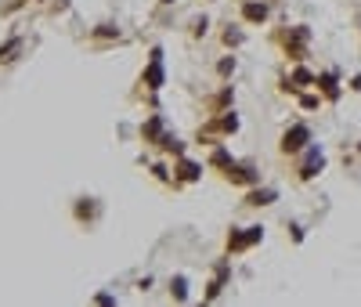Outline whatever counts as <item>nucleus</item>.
Returning <instances> with one entry per match:
<instances>
[{"instance_id":"obj_7","label":"nucleus","mask_w":361,"mask_h":307,"mask_svg":"<svg viewBox=\"0 0 361 307\" xmlns=\"http://www.w3.org/2000/svg\"><path fill=\"white\" fill-rule=\"evenodd\" d=\"M141 137H145L148 145H159V137H163V119H159V116H152V119H148L145 127H141Z\"/></svg>"},{"instance_id":"obj_9","label":"nucleus","mask_w":361,"mask_h":307,"mask_svg":"<svg viewBox=\"0 0 361 307\" xmlns=\"http://www.w3.org/2000/svg\"><path fill=\"white\" fill-rule=\"evenodd\" d=\"M177 170H180V181H199L202 166H199V163H191V159H180V163H177Z\"/></svg>"},{"instance_id":"obj_1","label":"nucleus","mask_w":361,"mask_h":307,"mask_svg":"<svg viewBox=\"0 0 361 307\" xmlns=\"http://www.w3.org/2000/svg\"><path fill=\"white\" fill-rule=\"evenodd\" d=\"M264 239V228L257 224V228H242V232H231L228 235V250L231 253H242V250H249L253 242H260Z\"/></svg>"},{"instance_id":"obj_17","label":"nucleus","mask_w":361,"mask_h":307,"mask_svg":"<svg viewBox=\"0 0 361 307\" xmlns=\"http://www.w3.org/2000/svg\"><path fill=\"white\" fill-rule=\"evenodd\" d=\"M163 4H174V0H163Z\"/></svg>"},{"instance_id":"obj_13","label":"nucleus","mask_w":361,"mask_h":307,"mask_svg":"<svg viewBox=\"0 0 361 307\" xmlns=\"http://www.w3.org/2000/svg\"><path fill=\"white\" fill-rule=\"evenodd\" d=\"M170 297H174V300H184V297H188V282H184V279H174V282H170Z\"/></svg>"},{"instance_id":"obj_8","label":"nucleus","mask_w":361,"mask_h":307,"mask_svg":"<svg viewBox=\"0 0 361 307\" xmlns=\"http://www.w3.org/2000/svg\"><path fill=\"white\" fill-rule=\"evenodd\" d=\"M242 14H246V22H264V18H267V4L249 0V4H242Z\"/></svg>"},{"instance_id":"obj_12","label":"nucleus","mask_w":361,"mask_h":307,"mask_svg":"<svg viewBox=\"0 0 361 307\" xmlns=\"http://www.w3.org/2000/svg\"><path fill=\"white\" fill-rule=\"evenodd\" d=\"M18 47H22V40H7L4 47H0V61H4V65H7V61H14V54H18Z\"/></svg>"},{"instance_id":"obj_15","label":"nucleus","mask_w":361,"mask_h":307,"mask_svg":"<svg viewBox=\"0 0 361 307\" xmlns=\"http://www.w3.org/2000/svg\"><path fill=\"white\" fill-rule=\"evenodd\" d=\"M300 105H304V109H318V98H314V94H307V98L300 101Z\"/></svg>"},{"instance_id":"obj_2","label":"nucleus","mask_w":361,"mask_h":307,"mask_svg":"<svg viewBox=\"0 0 361 307\" xmlns=\"http://www.w3.org/2000/svg\"><path fill=\"white\" fill-rule=\"evenodd\" d=\"M307 141H311V130L304 127V123H296V127H289L282 134V152H285V156H289V152H300Z\"/></svg>"},{"instance_id":"obj_4","label":"nucleus","mask_w":361,"mask_h":307,"mask_svg":"<svg viewBox=\"0 0 361 307\" xmlns=\"http://www.w3.org/2000/svg\"><path fill=\"white\" fill-rule=\"evenodd\" d=\"M282 43H285V51H289L293 58H300V54H304V43H307V29H304V25L289 29V33L282 36Z\"/></svg>"},{"instance_id":"obj_14","label":"nucleus","mask_w":361,"mask_h":307,"mask_svg":"<svg viewBox=\"0 0 361 307\" xmlns=\"http://www.w3.org/2000/svg\"><path fill=\"white\" fill-rule=\"evenodd\" d=\"M293 83H314V76H311L307 69H296V72H293Z\"/></svg>"},{"instance_id":"obj_11","label":"nucleus","mask_w":361,"mask_h":307,"mask_svg":"<svg viewBox=\"0 0 361 307\" xmlns=\"http://www.w3.org/2000/svg\"><path fill=\"white\" fill-rule=\"evenodd\" d=\"M271 199H275V192H271V188H264V192H253V195H246V206H267Z\"/></svg>"},{"instance_id":"obj_16","label":"nucleus","mask_w":361,"mask_h":307,"mask_svg":"<svg viewBox=\"0 0 361 307\" xmlns=\"http://www.w3.org/2000/svg\"><path fill=\"white\" fill-rule=\"evenodd\" d=\"M152 174H156L159 181H170V174H167V166H152Z\"/></svg>"},{"instance_id":"obj_6","label":"nucleus","mask_w":361,"mask_h":307,"mask_svg":"<svg viewBox=\"0 0 361 307\" xmlns=\"http://www.w3.org/2000/svg\"><path fill=\"white\" fill-rule=\"evenodd\" d=\"M322 166H325V156H322V148H311V152H307V163L300 166V177H304V181H311L314 174L322 170Z\"/></svg>"},{"instance_id":"obj_10","label":"nucleus","mask_w":361,"mask_h":307,"mask_svg":"<svg viewBox=\"0 0 361 307\" xmlns=\"http://www.w3.org/2000/svg\"><path fill=\"white\" fill-rule=\"evenodd\" d=\"M314 83H318V87L325 90V94H329V98H336V94H340V87H336V76H333V72H325V76H318V80H314Z\"/></svg>"},{"instance_id":"obj_3","label":"nucleus","mask_w":361,"mask_h":307,"mask_svg":"<svg viewBox=\"0 0 361 307\" xmlns=\"http://www.w3.org/2000/svg\"><path fill=\"white\" fill-rule=\"evenodd\" d=\"M224 177H228L231 184H257V181H260L257 170H249V166H238V163H228V166H224Z\"/></svg>"},{"instance_id":"obj_5","label":"nucleus","mask_w":361,"mask_h":307,"mask_svg":"<svg viewBox=\"0 0 361 307\" xmlns=\"http://www.w3.org/2000/svg\"><path fill=\"white\" fill-rule=\"evenodd\" d=\"M145 83L152 87V90L163 87V51H159V47L152 51V65H148V72H145Z\"/></svg>"}]
</instances>
